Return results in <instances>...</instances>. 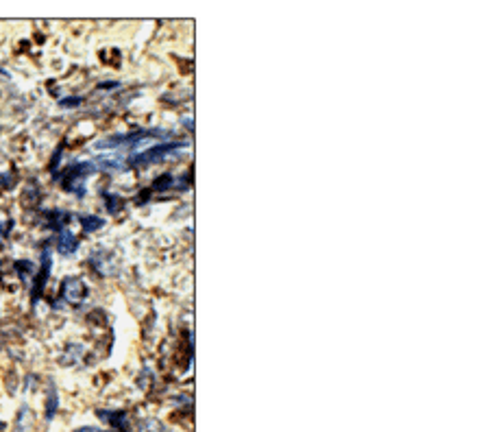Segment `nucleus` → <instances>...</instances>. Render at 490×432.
I'll return each mask as SVG.
<instances>
[{
	"instance_id": "nucleus-1",
	"label": "nucleus",
	"mask_w": 490,
	"mask_h": 432,
	"mask_svg": "<svg viewBox=\"0 0 490 432\" xmlns=\"http://www.w3.org/2000/svg\"><path fill=\"white\" fill-rule=\"evenodd\" d=\"M179 149H186V144H179V142L157 144V147H153V149L144 151V153L133 155V158H131V164H153V162H162L166 155L175 153V151H179Z\"/></svg>"
},
{
	"instance_id": "nucleus-2",
	"label": "nucleus",
	"mask_w": 490,
	"mask_h": 432,
	"mask_svg": "<svg viewBox=\"0 0 490 432\" xmlns=\"http://www.w3.org/2000/svg\"><path fill=\"white\" fill-rule=\"evenodd\" d=\"M61 297L66 303L79 306V303H83V299L87 297V286L79 277H66L63 279V284H61Z\"/></svg>"
},
{
	"instance_id": "nucleus-3",
	"label": "nucleus",
	"mask_w": 490,
	"mask_h": 432,
	"mask_svg": "<svg viewBox=\"0 0 490 432\" xmlns=\"http://www.w3.org/2000/svg\"><path fill=\"white\" fill-rule=\"evenodd\" d=\"M50 269H53V258H50V249H44V253H42V269H40V273H37V277H35L33 303L37 301V297L42 295V290H44V286H46V279H48V275H50Z\"/></svg>"
},
{
	"instance_id": "nucleus-4",
	"label": "nucleus",
	"mask_w": 490,
	"mask_h": 432,
	"mask_svg": "<svg viewBox=\"0 0 490 432\" xmlns=\"http://www.w3.org/2000/svg\"><path fill=\"white\" fill-rule=\"evenodd\" d=\"M57 247L63 256H72V253H76V249H79V240H76V236L68 230V227H61L59 238H57Z\"/></svg>"
},
{
	"instance_id": "nucleus-5",
	"label": "nucleus",
	"mask_w": 490,
	"mask_h": 432,
	"mask_svg": "<svg viewBox=\"0 0 490 432\" xmlns=\"http://www.w3.org/2000/svg\"><path fill=\"white\" fill-rule=\"evenodd\" d=\"M81 225H83V230L87 234H92V232L100 230V227L105 225V221H102L100 216H96V214H85V216H81Z\"/></svg>"
},
{
	"instance_id": "nucleus-6",
	"label": "nucleus",
	"mask_w": 490,
	"mask_h": 432,
	"mask_svg": "<svg viewBox=\"0 0 490 432\" xmlns=\"http://www.w3.org/2000/svg\"><path fill=\"white\" fill-rule=\"evenodd\" d=\"M137 432H168V430H166V426L157 422V419H144V422L140 424Z\"/></svg>"
},
{
	"instance_id": "nucleus-7",
	"label": "nucleus",
	"mask_w": 490,
	"mask_h": 432,
	"mask_svg": "<svg viewBox=\"0 0 490 432\" xmlns=\"http://www.w3.org/2000/svg\"><path fill=\"white\" fill-rule=\"evenodd\" d=\"M102 201H105V206H107V210L111 214H115V212L120 210V206H122V201L118 197H113L111 193H102Z\"/></svg>"
},
{
	"instance_id": "nucleus-8",
	"label": "nucleus",
	"mask_w": 490,
	"mask_h": 432,
	"mask_svg": "<svg viewBox=\"0 0 490 432\" xmlns=\"http://www.w3.org/2000/svg\"><path fill=\"white\" fill-rule=\"evenodd\" d=\"M100 417H111V424L115 426V428H122V430H126V415L124 413H100Z\"/></svg>"
},
{
	"instance_id": "nucleus-9",
	"label": "nucleus",
	"mask_w": 490,
	"mask_h": 432,
	"mask_svg": "<svg viewBox=\"0 0 490 432\" xmlns=\"http://www.w3.org/2000/svg\"><path fill=\"white\" fill-rule=\"evenodd\" d=\"M100 169H107V171H126V164L120 162L118 158H111V160H100Z\"/></svg>"
},
{
	"instance_id": "nucleus-10",
	"label": "nucleus",
	"mask_w": 490,
	"mask_h": 432,
	"mask_svg": "<svg viewBox=\"0 0 490 432\" xmlns=\"http://www.w3.org/2000/svg\"><path fill=\"white\" fill-rule=\"evenodd\" d=\"M55 413H57V391H55V389H50V396H48V406H46V419H48V422L55 417Z\"/></svg>"
},
{
	"instance_id": "nucleus-11",
	"label": "nucleus",
	"mask_w": 490,
	"mask_h": 432,
	"mask_svg": "<svg viewBox=\"0 0 490 432\" xmlns=\"http://www.w3.org/2000/svg\"><path fill=\"white\" fill-rule=\"evenodd\" d=\"M31 417V411L27 409V406H24V409L20 411V415H18V424H16V432H27L29 430V422L27 419Z\"/></svg>"
},
{
	"instance_id": "nucleus-12",
	"label": "nucleus",
	"mask_w": 490,
	"mask_h": 432,
	"mask_svg": "<svg viewBox=\"0 0 490 432\" xmlns=\"http://www.w3.org/2000/svg\"><path fill=\"white\" fill-rule=\"evenodd\" d=\"M9 227H14V221H7V223H3V225H0V243H3V240H5V236L11 232L9 230Z\"/></svg>"
},
{
	"instance_id": "nucleus-13",
	"label": "nucleus",
	"mask_w": 490,
	"mask_h": 432,
	"mask_svg": "<svg viewBox=\"0 0 490 432\" xmlns=\"http://www.w3.org/2000/svg\"><path fill=\"white\" fill-rule=\"evenodd\" d=\"M76 432H102L100 428H94V426H85V428H79Z\"/></svg>"
}]
</instances>
